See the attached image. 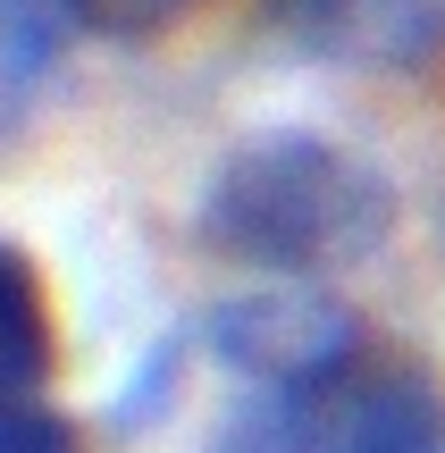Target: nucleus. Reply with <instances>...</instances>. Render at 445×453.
Masks as SVG:
<instances>
[{
    "instance_id": "nucleus-1",
    "label": "nucleus",
    "mask_w": 445,
    "mask_h": 453,
    "mask_svg": "<svg viewBox=\"0 0 445 453\" xmlns=\"http://www.w3.org/2000/svg\"><path fill=\"white\" fill-rule=\"evenodd\" d=\"M202 243L219 260H244V269H269L286 286H311L328 269H353L387 243L395 226V185L362 160V151L328 143V134H252L202 185Z\"/></svg>"
},
{
    "instance_id": "nucleus-2",
    "label": "nucleus",
    "mask_w": 445,
    "mask_h": 453,
    "mask_svg": "<svg viewBox=\"0 0 445 453\" xmlns=\"http://www.w3.org/2000/svg\"><path fill=\"white\" fill-rule=\"evenodd\" d=\"M202 453H445V378L362 336L328 370L252 387Z\"/></svg>"
},
{
    "instance_id": "nucleus-3",
    "label": "nucleus",
    "mask_w": 445,
    "mask_h": 453,
    "mask_svg": "<svg viewBox=\"0 0 445 453\" xmlns=\"http://www.w3.org/2000/svg\"><path fill=\"white\" fill-rule=\"evenodd\" d=\"M353 344H362V319L345 303H328V294H311V286H261V294H235V303L211 311V353L227 370H244L252 387L328 370Z\"/></svg>"
},
{
    "instance_id": "nucleus-4",
    "label": "nucleus",
    "mask_w": 445,
    "mask_h": 453,
    "mask_svg": "<svg viewBox=\"0 0 445 453\" xmlns=\"http://www.w3.org/2000/svg\"><path fill=\"white\" fill-rule=\"evenodd\" d=\"M286 42L345 67H429L445 50V0H278Z\"/></svg>"
},
{
    "instance_id": "nucleus-5",
    "label": "nucleus",
    "mask_w": 445,
    "mask_h": 453,
    "mask_svg": "<svg viewBox=\"0 0 445 453\" xmlns=\"http://www.w3.org/2000/svg\"><path fill=\"white\" fill-rule=\"evenodd\" d=\"M59 370V327H50V294L17 243H0V411H34Z\"/></svg>"
},
{
    "instance_id": "nucleus-6",
    "label": "nucleus",
    "mask_w": 445,
    "mask_h": 453,
    "mask_svg": "<svg viewBox=\"0 0 445 453\" xmlns=\"http://www.w3.org/2000/svg\"><path fill=\"white\" fill-rule=\"evenodd\" d=\"M67 34H76V9L67 0H0V143L50 93V76L67 59Z\"/></svg>"
},
{
    "instance_id": "nucleus-7",
    "label": "nucleus",
    "mask_w": 445,
    "mask_h": 453,
    "mask_svg": "<svg viewBox=\"0 0 445 453\" xmlns=\"http://www.w3.org/2000/svg\"><path fill=\"white\" fill-rule=\"evenodd\" d=\"M67 9H76V26H84V34H118V42H134V34L177 26L194 0H67Z\"/></svg>"
},
{
    "instance_id": "nucleus-8",
    "label": "nucleus",
    "mask_w": 445,
    "mask_h": 453,
    "mask_svg": "<svg viewBox=\"0 0 445 453\" xmlns=\"http://www.w3.org/2000/svg\"><path fill=\"white\" fill-rule=\"evenodd\" d=\"M0 453H84V445L59 411L34 403V411H0Z\"/></svg>"
}]
</instances>
